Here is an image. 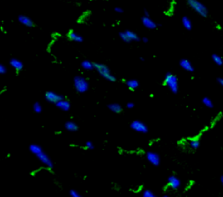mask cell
Returning a JSON list of instances; mask_svg holds the SVG:
<instances>
[{
	"label": "cell",
	"instance_id": "obj_20",
	"mask_svg": "<svg viewBox=\"0 0 223 197\" xmlns=\"http://www.w3.org/2000/svg\"><path fill=\"white\" fill-rule=\"evenodd\" d=\"M125 32H126V35L128 36V38H129V39L131 40V42H138V41H139V40H141V39L139 38V36L135 33L134 32L129 31V30L125 31Z\"/></svg>",
	"mask_w": 223,
	"mask_h": 197
},
{
	"label": "cell",
	"instance_id": "obj_27",
	"mask_svg": "<svg viewBox=\"0 0 223 197\" xmlns=\"http://www.w3.org/2000/svg\"><path fill=\"white\" fill-rule=\"evenodd\" d=\"M119 38L122 39V41L127 43V44L131 43V40L129 39V38H128V36L126 35V32H119Z\"/></svg>",
	"mask_w": 223,
	"mask_h": 197
},
{
	"label": "cell",
	"instance_id": "obj_2",
	"mask_svg": "<svg viewBox=\"0 0 223 197\" xmlns=\"http://www.w3.org/2000/svg\"><path fill=\"white\" fill-rule=\"evenodd\" d=\"M187 4L189 5L190 8H192L196 13L201 15L203 17H207L208 12L206 9V5L202 4L199 0H187Z\"/></svg>",
	"mask_w": 223,
	"mask_h": 197
},
{
	"label": "cell",
	"instance_id": "obj_1",
	"mask_svg": "<svg viewBox=\"0 0 223 197\" xmlns=\"http://www.w3.org/2000/svg\"><path fill=\"white\" fill-rule=\"evenodd\" d=\"M164 85L169 88L171 92L176 94L179 92V80L175 74L167 72L164 79Z\"/></svg>",
	"mask_w": 223,
	"mask_h": 197
},
{
	"label": "cell",
	"instance_id": "obj_9",
	"mask_svg": "<svg viewBox=\"0 0 223 197\" xmlns=\"http://www.w3.org/2000/svg\"><path fill=\"white\" fill-rule=\"evenodd\" d=\"M37 157H38V159L39 160V161H41L44 165H46L48 168H53V163H52L50 157H49L46 154H45L44 152H42L41 154L37 155Z\"/></svg>",
	"mask_w": 223,
	"mask_h": 197
},
{
	"label": "cell",
	"instance_id": "obj_23",
	"mask_svg": "<svg viewBox=\"0 0 223 197\" xmlns=\"http://www.w3.org/2000/svg\"><path fill=\"white\" fill-rule=\"evenodd\" d=\"M202 104L205 106L207 108H213L214 107V104H213V101H211L209 98L205 97L202 99Z\"/></svg>",
	"mask_w": 223,
	"mask_h": 197
},
{
	"label": "cell",
	"instance_id": "obj_24",
	"mask_svg": "<svg viewBox=\"0 0 223 197\" xmlns=\"http://www.w3.org/2000/svg\"><path fill=\"white\" fill-rule=\"evenodd\" d=\"M212 59L216 65L218 66H222L223 65V59L218 54H213L212 55Z\"/></svg>",
	"mask_w": 223,
	"mask_h": 197
},
{
	"label": "cell",
	"instance_id": "obj_19",
	"mask_svg": "<svg viewBox=\"0 0 223 197\" xmlns=\"http://www.w3.org/2000/svg\"><path fill=\"white\" fill-rule=\"evenodd\" d=\"M29 150L32 154H33L35 155H38L39 154H41L43 152L42 147H40L38 144H32L29 147Z\"/></svg>",
	"mask_w": 223,
	"mask_h": 197
},
{
	"label": "cell",
	"instance_id": "obj_37",
	"mask_svg": "<svg viewBox=\"0 0 223 197\" xmlns=\"http://www.w3.org/2000/svg\"><path fill=\"white\" fill-rule=\"evenodd\" d=\"M221 184H222V186H223V175L221 177Z\"/></svg>",
	"mask_w": 223,
	"mask_h": 197
},
{
	"label": "cell",
	"instance_id": "obj_12",
	"mask_svg": "<svg viewBox=\"0 0 223 197\" xmlns=\"http://www.w3.org/2000/svg\"><path fill=\"white\" fill-rule=\"evenodd\" d=\"M17 20H18V22H19L20 24L25 25L26 27H30V28H31V27H33L34 26L33 21H32L29 17L25 16V15H19V16L17 17Z\"/></svg>",
	"mask_w": 223,
	"mask_h": 197
},
{
	"label": "cell",
	"instance_id": "obj_17",
	"mask_svg": "<svg viewBox=\"0 0 223 197\" xmlns=\"http://www.w3.org/2000/svg\"><path fill=\"white\" fill-rule=\"evenodd\" d=\"M108 109L110 111H112L113 113H122L123 108L121 106L118 104V103H113V104H109L108 105Z\"/></svg>",
	"mask_w": 223,
	"mask_h": 197
},
{
	"label": "cell",
	"instance_id": "obj_4",
	"mask_svg": "<svg viewBox=\"0 0 223 197\" xmlns=\"http://www.w3.org/2000/svg\"><path fill=\"white\" fill-rule=\"evenodd\" d=\"M73 86L75 91L79 93H84L89 89V83L82 76H76L73 79Z\"/></svg>",
	"mask_w": 223,
	"mask_h": 197
},
{
	"label": "cell",
	"instance_id": "obj_34",
	"mask_svg": "<svg viewBox=\"0 0 223 197\" xmlns=\"http://www.w3.org/2000/svg\"><path fill=\"white\" fill-rule=\"evenodd\" d=\"M217 82H218L221 86H223V78H218V79H217Z\"/></svg>",
	"mask_w": 223,
	"mask_h": 197
},
{
	"label": "cell",
	"instance_id": "obj_14",
	"mask_svg": "<svg viewBox=\"0 0 223 197\" xmlns=\"http://www.w3.org/2000/svg\"><path fill=\"white\" fill-rule=\"evenodd\" d=\"M67 38L71 40V41H73V42L76 43H81L83 42L84 38L83 37L80 35V34L77 33L73 31H70L69 32L67 33Z\"/></svg>",
	"mask_w": 223,
	"mask_h": 197
},
{
	"label": "cell",
	"instance_id": "obj_8",
	"mask_svg": "<svg viewBox=\"0 0 223 197\" xmlns=\"http://www.w3.org/2000/svg\"><path fill=\"white\" fill-rule=\"evenodd\" d=\"M167 186L173 190H177L181 187V180L175 175H171L167 180Z\"/></svg>",
	"mask_w": 223,
	"mask_h": 197
},
{
	"label": "cell",
	"instance_id": "obj_11",
	"mask_svg": "<svg viewBox=\"0 0 223 197\" xmlns=\"http://www.w3.org/2000/svg\"><path fill=\"white\" fill-rule=\"evenodd\" d=\"M54 105L56 106L59 109L62 110V111H65V112L69 111L70 107H71V103H70V101H67V100H65V99H63V100H61V101H58L57 103H55Z\"/></svg>",
	"mask_w": 223,
	"mask_h": 197
},
{
	"label": "cell",
	"instance_id": "obj_3",
	"mask_svg": "<svg viewBox=\"0 0 223 197\" xmlns=\"http://www.w3.org/2000/svg\"><path fill=\"white\" fill-rule=\"evenodd\" d=\"M95 70L106 80L112 81V82L116 81V77L111 72L109 67L104 64L95 63Z\"/></svg>",
	"mask_w": 223,
	"mask_h": 197
},
{
	"label": "cell",
	"instance_id": "obj_6",
	"mask_svg": "<svg viewBox=\"0 0 223 197\" xmlns=\"http://www.w3.org/2000/svg\"><path fill=\"white\" fill-rule=\"evenodd\" d=\"M45 99H46V101L47 102H50V103L55 104V103H57L58 101H61V100H63L65 98H64L62 94H59V93H57V92H51V91H48V92L45 93Z\"/></svg>",
	"mask_w": 223,
	"mask_h": 197
},
{
	"label": "cell",
	"instance_id": "obj_22",
	"mask_svg": "<svg viewBox=\"0 0 223 197\" xmlns=\"http://www.w3.org/2000/svg\"><path fill=\"white\" fill-rule=\"evenodd\" d=\"M182 25L184 26V28L187 29V31H190L193 28V25H192V21L190 20V18L188 17H182Z\"/></svg>",
	"mask_w": 223,
	"mask_h": 197
},
{
	"label": "cell",
	"instance_id": "obj_15",
	"mask_svg": "<svg viewBox=\"0 0 223 197\" xmlns=\"http://www.w3.org/2000/svg\"><path fill=\"white\" fill-rule=\"evenodd\" d=\"M10 66L12 67L14 70L17 71H20L24 68V64L21 60L17 59H12L10 60Z\"/></svg>",
	"mask_w": 223,
	"mask_h": 197
},
{
	"label": "cell",
	"instance_id": "obj_26",
	"mask_svg": "<svg viewBox=\"0 0 223 197\" xmlns=\"http://www.w3.org/2000/svg\"><path fill=\"white\" fill-rule=\"evenodd\" d=\"M189 146L193 149H197L200 147V141L198 140H191L189 142Z\"/></svg>",
	"mask_w": 223,
	"mask_h": 197
},
{
	"label": "cell",
	"instance_id": "obj_29",
	"mask_svg": "<svg viewBox=\"0 0 223 197\" xmlns=\"http://www.w3.org/2000/svg\"><path fill=\"white\" fill-rule=\"evenodd\" d=\"M69 195H71V196L72 197H80L81 196V195H80L77 190H75V189H71L70 191H69Z\"/></svg>",
	"mask_w": 223,
	"mask_h": 197
},
{
	"label": "cell",
	"instance_id": "obj_31",
	"mask_svg": "<svg viewBox=\"0 0 223 197\" xmlns=\"http://www.w3.org/2000/svg\"><path fill=\"white\" fill-rule=\"evenodd\" d=\"M7 72V68L4 65H0V73L1 74H4Z\"/></svg>",
	"mask_w": 223,
	"mask_h": 197
},
{
	"label": "cell",
	"instance_id": "obj_28",
	"mask_svg": "<svg viewBox=\"0 0 223 197\" xmlns=\"http://www.w3.org/2000/svg\"><path fill=\"white\" fill-rule=\"evenodd\" d=\"M143 197H156V195L150 189H145L142 193Z\"/></svg>",
	"mask_w": 223,
	"mask_h": 197
},
{
	"label": "cell",
	"instance_id": "obj_38",
	"mask_svg": "<svg viewBox=\"0 0 223 197\" xmlns=\"http://www.w3.org/2000/svg\"><path fill=\"white\" fill-rule=\"evenodd\" d=\"M140 60H142V61H144L145 59H144V58H142V57H141V58H140Z\"/></svg>",
	"mask_w": 223,
	"mask_h": 197
},
{
	"label": "cell",
	"instance_id": "obj_25",
	"mask_svg": "<svg viewBox=\"0 0 223 197\" xmlns=\"http://www.w3.org/2000/svg\"><path fill=\"white\" fill-rule=\"evenodd\" d=\"M32 108H33V111L36 113H42L43 107H42V106L40 105V103H39V102H35V103L33 104Z\"/></svg>",
	"mask_w": 223,
	"mask_h": 197
},
{
	"label": "cell",
	"instance_id": "obj_18",
	"mask_svg": "<svg viewBox=\"0 0 223 197\" xmlns=\"http://www.w3.org/2000/svg\"><path fill=\"white\" fill-rule=\"evenodd\" d=\"M126 84L127 86V87L129 88L130 90H132V91H134L135 89H137L139 86V81L137 80H134V79L133 80H126Z\"/></svg>",
	"mask_w": 223,
	"mask_h": 197
},
{
	"label": "cell",
	"instance_id": "obj_35",
	"mask_svg": "<svg viewBox=\"0 0 223 197\" xmlns=\"http://www.w3.org/2000/svg\"><path fill=\"white\" fill-rule=\"evenodd\" d=\"M144 16H146V17H149V12H148L147 10H145V11H144Z\"/></svg>",
	"mask_w": 223,
	"mask_h": 197
},
{
	"label": "cell",
	"instance_id": "obj_16",
	"mask_svg": "<svg viewBox=\"0 0 223 197\" xmlns=\"http://www.w3.org/2000/svg\"><path fill=\"white\" fill-rule=\"evenodd\" d=\"M81 67L85 71H91V70L95 69V63H93L87 59H85L81 62Z\"/></svg>",
	"mask_w": 223,
	"mask_h": 197
},
{
	"label": "cell",
	"instance_id": "obj_33",
	"mask_svg": "<svg viewBox=\"0 0 223 197\" xmlns=\"http://www.w3.org/2000/svg\"><path fill=\"white\" fill-rule=\"evenodd\" d=\"M114 11H115L117 13H123V12H124L123 9L120 8V7H115Z\"/></svg>",
	"mask_w": 223,
	"mask_h": 197
},
{
	"label": "cell",
	"instance_id": "obj_30",
	"mask_svg": "<svg viewBox=\"0 0 223 197\" xmlns=\"http://www.w3.org/2000/svg\"><path fill=\"white\" fill-rule=\"evenodd\" d=\"M85 148H87V149H89V150H93V149H94V145H93V143L91 142V141H87V142L85 143Z\"/></svg>",
	"mask_w": 223,
	"mask_h": 197
},
{
	"label": "cell",
	"instance_id": "obj_5",
	"mask_svg": "<svg viewBox=\"0 0 223 197\" xmlns=\"http://www.w3.org/2000/svg\"><path fill=\"white\" fill-rule=\"evenodd\" d=\"M130 127L133 130H134L135 132L141 133V134H147L148 132V127L147 126V125L141 121H138V120L132 122Z\"/></svg>",
	"mask_w": 223,
	"mask_h": 197
},
{
	"label": "cell",
	"instance_id": "obj_36",
	"mask_svg": "<svg viewBox=\"0 0 223 197\" xmlns=\"http://www.w3.org/2000/svg\"><path fill=\"white\" fill-rule=\"evenodd\" d=\"M141 40H142V41H143L144 43H148V38H146V37H144V38H141Z\"/></svg>",
	"mask_w": 223,
	"mask_h": 197
},
{
	"label": "cell",
	"instance_id": "obj_21",
	"mask_svg": "<svg viewBox=\"0 0 223 197\" xmlns=\"http://www.w3.org/2000/svg\"><path fill=\"white\" fill-rule=\"evenodd\" d=\"M65 129H66V130L70 131V132H76V131L79 129V126H78V125L76 124L75 122H73V121L65 122Z\"/></svg>",
	"mask_w": 223,
	"mask_h": 197
},
{
	"label": "cell",
	"instance_id": "obj_32",
	"mask_svg": "<svg viewBox=\"0 0 223 197\" xmlns=\"http://www.w3.org/2000/svg\"><path fill=\"white\" fill-rule=\"evenodd\" d=\"M134 103L133 102H128L127 104H126V108H128V109H133V107H134Z\"/></svg>",
	"mask_w": 223,
	"mask_h": 197
},
{
	"label": "cell",
	"instance_id": "obj_13",
	"mask_svg": "<svg viewBox=\"0 0 223 197\" xmlns=\"http://www.w3.org/2000/svg\"><path fill=\"white\" fill-rule=\"evenodd\" d=\"M180 66L187 71L193 72L194 71V66H192V64H191L189 60L187 59H182L180 60Z\"/></svg>",
	"mask_w": 223,
	"mask_h": 197
},
{
	"label": "cell",
	"instance_id": "obj_7",
	"mask_svg": "<svg viewBox=\"0 0 223 197\" xmlns=\"http://www.w3.org/2000/svg\"><path fill=\"white\" fill-rule=\"evenodd\" d=\"M146 157H147L148 162H150L152 165H153L155 167H158L160 164V156L157 153L151 151L148 152L146 154Z\"/></svg>",
	"mask_w": 223,
	"mask_h": 197
},
{
	"label": "cell",
	"instance_id": "obj_10",
	"mask_svg": "<svg viewBox=\"0 0 223 197\" xmlns=\"http://www.w3.org/2000/svg\"><path fill=\"white\" fill-rule=\"evenodd\" d=\"M141 20H142V24H143L144 26L149 30H154L159 26V25H157L155 22L153 21V20H152L149 17L144 16Z\"/></svg>",
	"mask_w": 223,
	"mask_h": 197
}]
</instances>
